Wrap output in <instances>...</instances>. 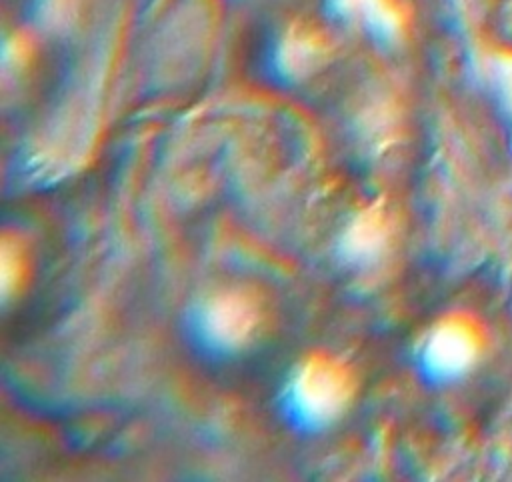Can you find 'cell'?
<instances>
[{
  "label": "cell",
  "mask_w": 512,
  "mask_h": 482,
  "mask_svg": "<svg viewBox=\"0 0 512 482\" xmlns=\"http://www.w3.org/2000/svg\"><path fill=\"white\" fill-rule=\"evenodd\" d=\"M354 388L348 364L332 354H310L288 380L286 410L298 426L318 430L346 412Z\"/></svg>",
  "instance_id": "cell-1"
},
{
  "label": "cell",
  "mask_w": 512,
  "mask_h": 482,
  "mask_svg": "<svg viewBox=\"0 0 512 482\" xmlns=\"http://www.w3.org/2000/svg\"><path fill=\"white\" fill-rule=\"evenodd\" d=\"M262 306L256 294L228 288L210 294L194 314L198 338L214 352L230 354L246 348L262 326Z\"/></svg>",
  "instance_id": "cell-2"
},
{
  "label": "cell",
  "mask_w": 512,
  "mask_h": 482,
  "mask_svg": "<svg viewBox=\"0 0 512 482\" xmlns=\"http://www.w3.org/2000/svg\"><path fill=\"white\" fill-rule=\"evenodd\" d=\"M382 238V218L376 208H366L348 226L342 238V250L350 260H368L376 256Z\"/></svg>",
  "instance_id": "cell-3"
},
{
  "label": "cell",
  "mask_w": 512,
  "mask_h": 482,
  "mask_svg": "<svg viewBox=\"0 0 512 482\" xmlns=\"http://www.w3.org/2000/svg\"><path fill=\"white\" fill-rule=\"evenodd\" d=\"M2 294L4 298L10 296L14 288L20 286L24 276V258L18 248V244H12L8 238H4L2 244Z\"/></svg>",
  "instance_id": "cell-4"
}]
</instances>
